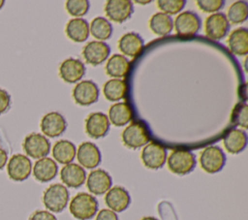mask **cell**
<instances>
[{
  "mask_svg": "<svg viewBox=\"0 0 248 220\" xmlns=\"http://www.w3.org/2000/svg\"><path fill=\"white\" fill-rule=\"evenodd\" d=\"M69 209L76 219L89 220L98 210V202L92 195L81 192L72 199Z\"/></svg>",
  "mask_w": 248,
  "mask_h": 220,
  "instance_id": "1",
  "label": "cell"
},
{
  "mask_svg": "<svg viewBox=\"0 0 248 220\" xmlns=\"http://www.w3.org/2000/svg\"><path fill=\"white\" fill-rule=\"evenodd\" d=\"M68 202L69 191L63 184H51L44 192L43 203L52 212H61L67 206Z\"/></svg>",
  "mask_w": 248,
  "mask_h": 220,
  "instance_id": "2",
  "label": "cell"
},
{
  "mask_svg": "<svg viewBox=\"0 0 248 220\" xmlns=\"http://www.w3.org/2000/svg\"><path fill=\"white\" fill-rule=\"evenodd\" d=\"M169 170L178 175L191 173L196 167L195 155L186 149L173 150L168 158Z\"/></svg>",
  "mask_w": 248,
  "mask_h": 220,
  "instance_id": "3",
  "label": "cell"
},
{
  "mask_svg": "<svg viewBox=\"0 0 248 220\" xmlns=\"http://www.w3.org/2000/svg\"><path fill=\"white\" fill-rule=\"evenodd\" d=\"M200 163L204 172L208 173H216L225 166L226 156L219 146L210 145L202 151Z\"/></svg>",
  "mask_w": 248,
  "mask_h": 220,
  "instance_id": "4",
  "label": "cell"
},
{
  "mask_svg": "<svg viewBox=\"0 0 248 220\" xmlns=\"http://www.w3.org/2000/svg\"><path fill=\"white\" fill-rule=\"evenodd\" d=\"M121 138L124 145L132 149H137L146 144L150 140L146 127L141 122H133L127 126L123 130Z\"/></svg>",
  "mask_w": 248,
  "mask_h": 220,
  "instance_id": "5",
  "label": "cell"
},
{
  "mask_svg": "<svg viewBox=\"0 0 248 220\" xmlns=\"http://www.w3.org/2000/svg\"><path fill=\"white\" fill-rule=\"evenodd\" d=\"M22 147L24 152L31 158L41 159L49 153L50 143L45 136L38 133H31L25 137Z\"/></svg>",
  "mask_w": 248,
  "mask_h": 220,
  "instance_id": "6",
  "label": "cell"
},
{
  "mask_svg": "<svg viewBox=\"0 0 248 220\" xmlns=\"http://www.w3.org/2000/svg\"><path fill=\"white\" fill-rule=\"evenodd\" d=\"M32 164L30 159L23 154H14L8 162L7 173L14 181H23L31 173Z\"/></svg>",
  "mask_w": 248,
  "mask_h": 220,
  "instance_id": "7",
  "label": "cell"
},
{
  "mask_svg": "<svg viewBox=\"0 0 248 220\" xmlns=\"http://www.w3.org/2000/svg\"><path fill=\"white\" fill-rule=\"evenodd\" d=\"M140 157L146 168L157 170L164 166L167 159V151L163 145L151 141L143 147Z\"/></svg>",
  "mask_w": 248,
  "mask_h": 220,
  "instance_id": "8",
  "label": "cell"
},
{
  "mask_svg": "<svg viewBox=\"0 0 248 220\" xmlns=\"http://www.w3.org/2000/svg\"><path fill=\"white\" fill-rule=\"evenodd\" d=\"M174 28L179 36L191 37L196 35L200 30L201 19L197 14L186 11L175 17Z\"/></svg>",
  "mask_w": 248,
  "mask_h": 220,
  "instance_id": "9",
  "label": "cell"
},
{
  "mask_svg": "<svg viewBox=\"0 0 248 220\" xmlns=\"http://www.w3.org/2000/svg\"><path fill=\"white\" fill-rule=\"evenodd\" d=\"M40 127L45 136L55 138L59 137L65 132L67 122L62 114L56 111H51L43 116Z\"/></svg>",
  "mask_w": 248,
  "mask_h": 220,
  "instance_id": "10",
  "label": "cell"
},
{
  "mask_svg": "<svg viewBox=\"0 0 248 220\" xmlns=\"http://www.w3.org/2000/svg\"><path fill=\"white\" fill-rule=\"evenodd\" d=\"M73 98L80 106H89L98 101L99 88L92 80H82L75 86Z\"/></svg>",
  "mask_w": 248,
  "mask_h": 220,
  "instance_id": "11",
  "label": "cell"
},
{
  "mask_svg": "<svg viewBox=\"0 0 248 220\" xmlns=\"http://www.w3.org/2000/svg\"><path fill=\"white\" fill-rule=\"evenodd\" d=\"M229 29V21L223 13L212 14L205 20V33L211 40L217 41L224 38Z\"/></svg>",
  "mask_w": 248,
  "mask_h": 220,
  "instance_id": "12",
  "label": "cell"
},
{
  "mask_svg": "<svg viewBox=\"0 0 248 220\" xmlns=\"http://www.w3.org/2000/svg\"><path fill=\"white\" fill-rule=\"evenodd\" d=\"M109 47L101 41H92L86 44L82 49V56L86 63L97 66L103 63L109 55Z\"/></svg>",
  "mask_w": 248,
  "mask_h": 220,
  "instance_id": "13",
  "label": "cell"
},
{
  "mask_svg": "<svg viewBox=\"0 0 248 220\" xmlns=\"http://www.w3.org/2000/svg\"><path fill=\"white\" fill-rule=\"evenodd\" d=\"M109 130L108 117L103 112H92L85 119V131L93 139L105 137Z\"/></svg>",
  "mask_w": 248,
  "mask_h": 220,
  "instance_id": "14",
  "label": "cell"
},
{
  "mask_svg": "<svg viewBox=\"0 0 248 220\" xmlns=\"http://www.w3.org/2000/svg\"><path fill=\"white\" fill-rule=\"evenodd\" d=\"M105 12L109 19L122 23L133 14V4L130 0H109L106 4Z\"/></svg>",
  "mask_w": 248,
  "mask_h": 220,
  "instance_id": "15",
  "label": "cell"
},
{
  "mask_svg": "<svg viewBox=\"0 0 248 220\" xmlns=\"http://www.w3.org/2000/svg\"><path fill=\"white\" fill-rule=\"evenodd\" d=\"M76 154L78 163L86 169L96 168L102 160V155L98 146L90 141L80 143Z\"/></svg>",
  "mask_w": 248,
  "mask_h": 220,
  "instance_id": "16",
  "label": "cell"
},
{
  "mask_svg": "<svg viewBox=\"0 0 248 220\" xmlns=\"http://www.w3.org/2000/svg\"><path fill=\"white\" fill-rule=\"evenodd\" d=\"M111 183L112 180L108 173L101 169L92 171L86 180L88 190L94 195H103L107 193L110 189Z\"/></svg>",
  "mask_w": 248,
  "mask_h": 220,
  "instance_id": "17",
  "label": "cell"
},
{
  "mask_svg": "<svg viewBox=\"0 0 248 220\" xmlns=\"http://www.w3.org/2000/svg\"><path fill=\"white\" fill-rule=\"evenodd\" d=\"M84 64L78 59L68 58L64 60L59 67L60 78L68 83H75L78 81L84 76Z\"/></svg>",
  "mask_w": 248,
  "mask_h": 220,
  "instance_id": "18",
  "label": "cell"
},
{
  "mask_svg": "<svg viewBox=\"0 0 248 220\" xmlns=\"http://www.w3.org/2000/svg\"><path fill=\"white\" fill-rule=\"evenodd\" d=\"M105 202L110 210L114 212H121L129 206L131 198L125 188L121 186H114L107 192Z\"/></svg>",
  "mask_w": 248,
  "mask_h": 220,
  "instance_id": "19",
  "label": "cell"
},
{
  "mask_svg": "<svg viewBox=\"0 0 248 220\" xmlns=\"http://www.w3.org/2000/svg\"><path fill=\"white\" fill-rule=\"evenodd\" d=\"M60 177L62 182L68 187L78 188L85 182L86 173L81 166L75 163H70L62 168Z\"/></svg>",
  "mask_w": 248,
  "mask_h": 220,
  "instance_id": "20",
  "label": "cell"
},
{
  "mask_svg": "<svg viewBox=\"0 0 248 220\" xmlns=\"http://www.w3.org/2000/svg\"><path fill=\"white\" fill-rule=\"evenodd\" d=\"M58 172L57 164L48 157H44L36 161L33 167V175L40 182H48L52 180Z\"/></svg>",
  "mask_w": 248,
  "mask_h": 220,
  "instance_id": "21",
  "label": "cell"
},
{
  "mask_svg": "<svg viewBox=\"0 0 248 220\" xmlns=\"http://www.w3.org/2000/svg\"><path fill=\"white\" fill-rule=\"evenodd\" d=\"M118 47L121 52L130 57L138 56L143 48V40L134 32L124 34L118 41Z\"/></svg>",
  "mask_w": 248,
  "mask_h": 220,
  "instance_id": "22",
  "label": "cell"
},
{
  "mask_svg": "<svg viewBox=\"0 0 248 220\" xmlns=\"http://www.w3.org/2000/svg\"><path fill=\"white\" fill-rule=\"evenodd\" d=\"M223 143L226 150L232 154L241 152L247 144V135L243 130L231 129L223 139Z\"/></svg>",
  "mask_w": 248,
  "mask_h": 220,
  "instance_id": "23",
  "label": "cell"
},
{
  "mask_svg": "<svg viewBox=\"0 0 248 220\" xmlns=\"http://www.w3.org/2000/svg\"><path fill=\"white\" fill-rule=\"evenodd\" d=\"M230 50L236 55H246L248 53V30L244 27L233 30L228 38Z\"/></svg>",
  "mask_w": 248,
  "mask_h": 220,
  "instance_id": "24",
  "label": "cell"
},
{
  "mask_svg": "<svg viewBox=\"0 0 248 220\" xmlns=\"http://www.w3.org/2000/svg\"><path fill=\"white\" fill-rule=\"evenodd\" d=\"M66 34L68 38L76 43L84 42L89 35V26L83 18L70 19L66 25Z\"/></svg>",
  "mask_w": 248,
  "mask_h": 220,
  "instance_id": "25",
  "label": "cell"
},
{
  "mask_svg": "<svg viewBox=\"0 0 248 220\" xmlns=\"http://www.w3.org/2000/svg\"><path fill=\"white\" fill-rule=\"evenodd\" d=\"M76 153L77 149L75 144L67 140L56 141L52 148V155L60 164H70L76 157Z\"/></svg>",
  "mask_w": 248,
  "mask_h": 220,
  "instance_id": "26",
  "label": "cell"
},
{
  "mask_svg": "<svg viewBox=\"0 0 248 220\" xmlns=\"http://www.w3.org/2000/svg\"><path fill=\"white\" fill-rule=\"evenodd\" d=\"M109 121L115 126H124L133 118V110L127 103L113 104L108 110Z\"/></svg>",
  "mask_w": 248,
  "mask_h": 220,
  "instance_id": "27",
  "label": "cell"
},
{
  "mask_svg": "<svg viewBox=\"0 0 248 220\" xmlns=\"http://www.w3.org/2000/svg\"><path fill=\"white\" fill-rule=\"evenodd\" d=\"M130 66V61L121 54H113L106 64V72L113 78H123L126 76Z\"/></svg>",
  "mask_w": 248,
  "mask_h": 220,
  "instance_id": "28",
  "label": "cell"
},
{
  "mask_svg": "<svg viewBox=\"0 0 248 220\" xmlns=\"http://www.w3.org/2000/svg\"><path fill=\"white\" fill-rule=\"evenodd\" d=\"M172 19L169 15L156 13L149 20V27L153 33L158 36H166L172 30Z\"/></svg>",
  "mask_w": 248,
  "mask_h": 220,
  "instance_id": "29",
  "label": "cell"
},
{
  "mask_svg": "<svg viewBox=\"0 0 248 220\" xmlns=\"http://www.w3.org/2000/svg\"><path fill=\"white\" fill-rule=\"evenodd\" d=\"M127 86L124 80L119 79H112L108 80L103 88L105 97L108 101H118L125 96Z\"/></svg>",
  "mask_w": 248,
  "mask_h": 220,
  "instance_id": "30",
  "label": "cell"
},
{
  "mask_svg": "<svg viewBox=\"0 0 248 220\" xmlns=\"http://www.w3.org/2000/svg\"><path fill=\"white\" fill-rule=\"evenodd\" d=\"M90 32L92 36L98 40L105 41L110 38L112 33V27L108 20L105 17L97 16L95 17L90 24Z\"/></svg>",
  "mask_w": 248,
  "mask_h": 220,
  "instance_id": "31",
  "label": "cell"
},
{
  "mask_svg": "<svg viewBox=\"0 0 248 220\" xmlns=\"http://www.w3.org/2000/svg\"><path fill=\"white\" fill-rule=\"evenodd\" d=\"M247 3L244 1H236L230 6L228 10L227 19L228 21L230 20L232 24H237L244 22L247 19Z\"/></svg>",
  "mask_w": 248,
  "mask_h": 220,
  "instance_id": "32",
  "label": "cell"
},
{
  "mask_svg": "<svg viewBox=\"0 0 248 220\" xmlns=\"http://www.w3.org/2000/svg\"><path fill=\"white\" fill-rule=\"evenodd\" d=\"M185 0H158V8L166 15H175L185 6Z\"/></svg>",
  "mask_w": 248,
  "mask_h": 220,
  "instance_id": "33",
  "label": "cell"
},
{
  "mask_svg": "<svg viewBox=\"0 0 248 220\" xmlns=\"http://www.w3.org/2000/svg\"><path fill=\"white\" fill-rule=\"evenodd\" d=\"M66 9L71 16H82L88 12L89 2L87 0H68Z\"/></svg>",
  "mask_w": 248,
  "mask_h": 220,
  "instance_id": "34",
  "label": "cell"
},
{
  "mask_svg": "<svg viewBox=\"0 0 248 220\" xmlns=\"http://www.w3.org/2000/svg\"><path fill=\"white\" fill-rule=\"evenodd\" d=\"M247 105H237L232 113V122H233L235 125H238L244 129L247 128Z\"/></svg>",
  "mask_w": 248,
  "mask_h": 220,
  "instance_id": "35",
  "label": "cell"
},
{
  "mask_svg": "<svg viewBox=\"0 0 248 220\" xmlns=\"http://www.w3.org/2000/svg\"><path fill=\"white\" fill-rule=\"evenodd\" d=\"M198 7L204 13H213L219 11L225 2L223 0H198Z\"/></svg>",
  "mask_w": 248,
  "mask_h": 220,
  "instance_id": "36",
  "label": "cell"
},
{
  "mask_svg": "<svg viewBox=\"0 0 248 220\" xmlns=\"http://www.w3.org/2000/svg\"><path fill=\"white\" fill-rule=\"evenodd\" d=\"M11 106V96L5 90L0 88V115L5 113Z\"/></svg>",
  "mask_w": 248,
  "mask_h": 220,
  "instance_id": "37",
  "label": "cell"
},
{
  "mask_svg": "<svg viewBox=\"0 0 248 220\" xmlns=\"http://www.w3.org/2000/svg\"><path fill=\"white\" fill-rule=\"evenodd\" d=\"M28 220H57L54 214L46 210H36L34 211Z\"/></svg>",
  "mask_w": 248,
  "mask_h": 220,
  "instance_id": "38",
  "label": "cell"
},
{
  "mask_svg": "<svg viewBox=\"0 0 248 220\" xmlns=\"http://www.w3.org/2000/svg\"><path fill=\"white\" fill-rule=\"evenodd\" d=\"M96 220H118V217L114 211L108 208H104L98 212Z\"/></svg>",
  "mask_w": 248,
  "mask_h": 220,
  "instance_id": "39",
  "label": "cell"
},
{
  "mask_svg": "<svg viewBox=\"0 0 248 220\" xmlns=\"http://www.w3.org/2000/svg\"><path fill=\"white\" fill-rule=\"evenodd\" d=\"M7 160H8L7 152L3 148L0 147V171L5 167Z\"/></svg>",
  "mask_w": 248,
  "mask_h": 220,
  "instance_id": "40",
  "label": "cell"
},
{
  "mask_svg": "<svg viewBox=\"0 0 248 220\" xmlns=\"http://www.w3.org/2000/svg\"><path fill=\"white\" fill-rule=\"evenodd\" d=\"M140 220H158L157 218H155V217H151V216H146V217H143V218H141Z\"/></svg>",
  "mask_w": 248,
  "mask_h": 220,
  "instance_id": "41",
  "label": "cell"
},
{
  "mask_svg": "<svg viewBox=\"0 0 248 220\" xmlns=\"http://www.w3.org/2000/svg\"><path fill=\"white\" fill-rule=\"evenodd\" d=\"M137 3H140V4H148L150 3V1H136Z\"/></svg>",
  "mask_w": 248,
  "mask_h": 220,
  "instance_id": "42",
  "label": "cell"
},
{
  "mask_svg": "<svg viewBox=\"0 0 248 220\" xmlns=\"http://www.w3.org/2000/svg\"><path fill=\"white\" fill-rule=\"evenodd\" d=\"M4 4H5V1H3V0H0V9L4 6Z\"/></svg>",
  "mask_w": 248,
  "mask_h": 220,
  "instance_id": "43",
  "label": "cell"
}]
</instances>
